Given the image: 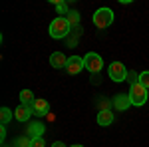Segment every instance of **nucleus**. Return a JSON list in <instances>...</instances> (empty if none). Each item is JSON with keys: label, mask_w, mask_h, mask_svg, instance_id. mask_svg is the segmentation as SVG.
<instances>
[{"label": "nucleus", "mask_w": 149, "mask_h": 147, "mask_svg": "<svg viewBox=\"0 0 149 147\" xmlns=\"http://www.w3.org/2000/svg\"><path fill=\"white\" fill-rule=\"evenodd\" d=\"M52 147H68L66 143H62V141H56V143H52Z\"/></svg>", "instance_id": "nucleus-22"}, {"label": "nucleus", "mask_w": 149, "mask_h": 147, "mask_svg": "<svg viewBox=\"0 0 149 147\" xmlns=\"http://www.w3.org/2000/svg\"><path fill=\"white\" fill-rule=\"evenodd\" d=\"M34 93H32V91L30 90H22L20 91V103H22V105H26V107H30V105H32V103H34Z\"/></svg>", "instance_id": "nucleus-13"}, {"label": "nucleus", "mask_w": 149, "mask_h": 147, "mask_svg": "<svg viewBox=\"0 0 149 147\" xmlns=\"http://www.w3.org/2000/svg\"><path fill=\"white\" fill-rule=\"evenodd\" d=\"M84 68H86V64H84V58H80V56H72V58H68V64H66V72H68V74L76 76V74H80Z\"/></svg>", "instance_id": "nucleus-6"}, {"label": "nucleus", "mask_w": 149, "mask_h": 147, "mask_svg": "<svg viewBox=\"0 0 149 147\" xmlns=\"http://www.w3.org/2000/svg\"><path fill=\"white\" fill-rule=\"evenodd\" d=\"M66 18H68V22H70V26H76V24L80 22V14H78V12H76V10H72V12H68V16H66Z\"/></svg>", "instance_id": "nucleus-16"}, {"label": "nucleus", "mask_w": 149, "mask_h": 147, "mask_svg": "<svg viewBox=\"0 0 149 147\" xmlns=\"http://www.w3.org/2000/svg\"><path fill=\"white\" fill-rule=\"evenodd\" d=\"M70 22L66 16H58V18H54L52 20V24H50V36L54 38V40H60V38H66V36L70 34Z\"/></svg>", "instance_id": "nucleus-1"}, {"label": "nucleus", "mask_w": 149, "mask_h": 147, "mask_svg": "<svg viewBox=\"0 0 149 147\" xmlns=\"http://www.w3.org/2000/svg\"><path fill=\"white\" fill-rule=\"evenodd\" d=\"M56 10L60 16H64L66 12H68V6H66V2H56Z\"/></svg>", "instance_id": "nucleus-18"}, {"label": "nucleus", "mask_w": 149, "mask_h": 147, "mask_svg": "<svg viewBox=\"0 0 149 147\" xmlns=\"http://www.w3.org/2000/svg\"><path fill=\"white\" fill-rule=\"evenodd\" d=\"M127 74L129 72H127V68L121 62H111L109 68H107V76L113 82H127Z\"/></svg>", "instance_id": "nucleus-5"}, {"label": "nucleus", "mask_w": 149, "mask_h": 147, "mask_svg": "<svg viewBox=\"0 0 149 147\" xmlns=\"http://www.w3.org/2000/svg\"><path fill=\"white\" fill-rule=\"evenodd\" d=\"M113 105L117 111H125L127 107L131 105V100H129V93H117L113 98Z\"/></svg>", "instance_id": "nucleus-8"}, {"label": "nucleus", "mask_w": 149, "mask_h": 147, "mask_svg": "<svg viewBox=\"0 0 149 147\" xmlns=\"http://www.w3.org/2000/svg\"><path fill=\"white\" fill-rule=\"evenodd\" d=\"M44 131H46V127H44L42 121H32V123L28 125V137H30V139L42 137V135H44Z\"/></svg>", "instance_id": "nucleus-9"}, {"label": "nucleus", "mask_w": 149, "mask_h": 147, "mask_svg": "<svg viewBox=\"0 0 149 147\" xmlns=\"http://www.w3.org/2000/svg\"><path fill=\"white\" fill-rule=\"evenodd\" d=\"M111 22H113V12L109 10V8H100V10H95V14H93V24H95L100 30L111 26Z\"/></svg>", "instance_id": "nucleus-4"}, {"label": "nucleus", "mask_w": 149, "mask_h": 147, "mask_svg": "<svg viewBox=\"0 0 149 147\" xmlns=\"http://www.w3.org/2000/svg\"><path fill=\"white\" fill-rule=\"evenodd\" d=\"M84 64H86V70H90V74H100L103 68V60L100 54H95V52H88L86 56H84Z\"/></svg>", "instance_id": "nucleus-3"}, {"label": "nucleus", "mask_w": 149, "mask_h": 147, "mask_svg": "<svg viewBox=\"0 0 149 147\" xmlns=\"http://www.w3.org/2000/svg\"><path fill=\"white\" fill-rule=\"evenodd\" d=\"M50 64H52V68H66V64H68V58L64 56L62 52H54L52 56H50Z\"/></svg>", "instance_id": "nucleus-10"}, {"label": "nucleus", "mask_w": 149, "mask_h": 147, "mask_svg": "<svg viewBox=\"0 0 149 147\" xmlns=\"http://www.w3.org/2000/svg\"><path fill=\"white\" fill-rule=\"evenodd\" d=\"M4 137H6V127H0V141H4Z\"/></svg>", "instance_id": "nucleus-21"}, {"label": "nucleus", "mask_w": 149, "mask_h": 147, "mask_svg": "<svg viewBox=\"0 0 149 147\" xmlns=\"http://www.w3.org/2000/svg\"><path fill=\"white\" fill-rule=\"evenodd\" d=\"M129 100H131V105H143V103L149 100V90L143 88L141 84H133L131 90H129Z\"/></svg>", "instance_id": "nucleus-2"}, {"label": "nucleus", "mask_w": 149, "mask_h": 147, "mask_svg": "<svg viewBox=\"0 0 149 147\" xmlns=\"http://www.w3.org/2000/svg\"><path fill=\"white\" fill-rule=\"evenodd\" d=\"M30 115H32L30 107H26V105H22V103H20V105H18V107L14 109V117H16L18 121H22V123L30 119Z\"/></svg>", "instance_id": "nucleus-11"}, {"label": "nucleus", "mask_w": 149, "mask_h": 147, "mask_svg": "<svg viewBox=\"0 0 149 147\" xmlns=\"http://www.w3.org/2000/svg\"><path fill=\"white\" fill-rule=\"evenodd\" d=\"M46 143H44V137H36V139H32V147H44Z\"/></svg>", "instance_id": "nucleus-20"}, {"label": "nucleus", "mask_w": 149, "mask_h": 147, "mask_svg": "<svg viewBox=\"0 0 149 147\" xmlns=\"http://www.w3.org/2000/svg\"><path fill=\"white\" fill-rule=\"evenodd\" d=\"M72 147H84V145H80V143H76V145H72Z\"/></svg>", "instance_id": "nucleus-23"}, {"label": "nucleus", "mask_w": 149, "mask_h": 147, "mask_svg": "<svg viewBox=\"0 0 149 147\" xmlns=\"http://www.w3.org/2000/svg\"><path fill=\"white\" fill-rule=\"evenodd\" d=\"M97 123L103 125V127L111 125V123H113V111H109V109H102V111L97 113Z\"/></svg>", "instance_id": "nucleus-12"}, {"label": "nucleus", "mask_w": 149, "mask_h": 147, "mask_svg": "<svg viewBox=\"0 0 149 147\" xmlns=\"http://www.w3.org/2000/svg\"><path fill=\"white\" fill-rule=\"evenodd\" d=\"M137 79H139V76L135 74V72H129V74H127V82H129L131 86H133V84H137Z\"/></svg>", "instance_id": "nucleus-19"}, {"label": "nucleus", "mask_w": 149, "mask_h": 147, "mask_svg": "<svg viewBox=\"0 0 149 147\" xmlns=\"http://www.w3.org/2000/svg\"><path fill=\"white\" fill-rule=\"evenodd\" d=\"M30 111L34 113V115H38V117H44V115H48V111H50V103H48L46 100H42V98H36L34 103L30 105Z\"/></svg>", "instance_id": "nucleus-7"}, {"label": "nucleus", "mask_w": 149, "mask_h": 147, "mask_svg": "<svg viewBox=\"0 0 149 147\" xmlns=\"http://www.w3.org/2000/svg\"><path fill=\"white\" fill-rule=\"evenodd\" d=\"M14 147H32V139L26 135V137H18L14 141Z\"/></svg>", "instance_id": "nucleus-15"}, {"label": "nucleus", "mask_w": 149, "mask_h": 147, "mask_svg": "<svg viewBox=\"0 0 149 147\" xmlns=\"http://www.w3.org/2000/svg\"><path fill=\"white\" fill-rule=\"evenodd\" d=\"M12 115H14V111H12L10 107H2V109H0V121H2V125L8 123L12 119Z\"/></svg>", "instance_id": "nucleus-14"}, {"label": "nucleus", "mask_w": 149, "mask_h": 147, "mask_svg": "<svg viewBox=\"0 0 149 147\" xmlns=\"http://www.w3.org/2000/svg\"><path fill=\"white\" fill-rule=\"evenodd\" d=\"M139 84L149 90V72H141V74H139Z\"/></svg>", "instance_id": "nucleus-17"}]
</instances>
